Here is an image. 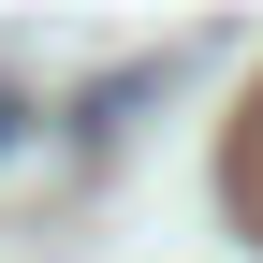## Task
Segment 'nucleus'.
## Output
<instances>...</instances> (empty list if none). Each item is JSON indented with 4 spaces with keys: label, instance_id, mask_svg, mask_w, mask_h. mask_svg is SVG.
I'll list each match as a JSON object with an SVG mask.
<instances>
[{
    "label": "nucleus",
    "instance_id": "1",
    "mask_svg": "<svg viewBox=\"0 0 263 263\" xmlns=\"http://www.w3.org/2000/svg\"><path fill=\"white\" fill-rule=\"evenodd\" d=\"M0 132H15V88H0Z\"/></svg>",
    "mask_w": 263,
    "mask_h": 263
}]
</instances>
